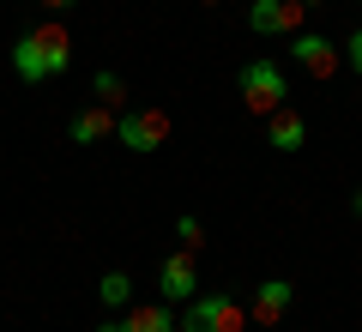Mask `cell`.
Masks as SVG:
<instances>
[{
  "mask_svg": "<svg viewBox=\"0 0 362 332\" xmlns=\"http://www.w3.org/2000/svg\"><path fill=\"white\" fill-rule=\"evenodd\" d=\"M284 42H290V61H296L302 73H314L320 85L344 67V49H338L332 37H320V30H296V37H284Z\"/></svg>",
  "mask_w": 362,
  "mask_h": 332,
  "instance_id": "8992f818",
  "label": "cell"
},
{
  "mask_svg": "<svg viewBox=\"0 0 362 332\" xmlns=\"http://www.w3.org/2000/svg\"><path fill=\"white\" fill-rule=\"evenodd\" d=\"M97 302H103V308H115V314H127V308H133V278H127V272H103V278H97Z\"/></svg>",
  "mask_w": 362,
  "mask_h": 332,
  "instance_id": "7c38bea8",
  "label": "cell"
},
{
  "mask_svg": "<svg viewBox=\"0 0 362 332\" xmlns=\"http://www.w3.org/2000/svg\"><path fill=\"white\" fill-rule=\"evenodd\" d=\"M235 97H242L247 115H272V109H284V103H290V79H284V67L266 61V55L242 61V73H235Z\"/></svg>",
  "mask_w": 362,
  "mask_h": 332,
  "instance_id": "7a4b0ae2",
  "label": "cell"
},
{
  "mask_svg": "<svg viewBox=\"0 0 362 332\" xmlns=\"http://www.w3.org/2000/svg\"><path fill=\"white\" fill-rule=\"evenodd\" d=\"M350 217H362V188H356V193H350Z\"/></svg>",
  "mask_w": 362,
  "mask_h": 332,
  "instance_id": "e0dca14e",
  "label": "cell"
},
{
  "mask_svg": "<svg viewBox=\"0 0 362 332\" xmlns=\"http://www.w3.org/2000/svg\"><path fill=\"white\" fill-rule=\"evenodd\" d=\"M199 6H218V0H199Z\"/></svg>",
  "mask_w": 362,
  "mask_h": 332,
  "instance_id": "ac0fdd59",
  "label": "cell"
},
{
  "mask_svg": "<svg viewBox=\"0 0 362 332\" xmlns=\"http://www.w3.org/2000/svg\"><path fill=\"white\" fill-rule=\"evenodd\" d=\"M175 242H181V248H187V254H194V248H199V242H206V224H199V217H194V212H181V217H175Z\"/></svg>",
  "mask_w": 362,
  "mask_h": 332,
  "instance_id": "5bb4252c",
  "label": "cell"
},
{
  "mask_svg": "<svg viewBox=\"0 0 362 332\" xmlns=\"http://www.w3.org/2000/svg\"><path fill=\"white\" fill-rule=\"evenodd\" d=\"M247 308L230 302L223 290H199L194 302H181V332H242Z\"/></svg>",
  "mask_w": 362,
  "mask_h": 332,
  "instance_id": "277c9868",
  "label": "cell"
},
{
  "mask_svg": "<svg viewBox=\"0 0 362 332\" xmlns=\"http://www.w3.org/2000/svg\"><path fill=\"white\" fill-rule=\"evenodd\" d=\"M90 91H97V103H109V109H127V97H133V91H127V79H121V73H109V67H103L97 79H90Z\"/></svg>",
  "mask_w": 362,
  "mask_h": 332,
  "instance_id": "4fadbf2b",
  "label": "cell"
},
{
  "mask_svg": "<svg viewBox=\"0 0 362 332\" xmlns=\"http://www.w3.org/2000/svg\"><path fill=\"white\" fill-rule=\"evenodd\" d=\"M314 6H320V0H254V6H247V30H254V37H296Z\"/></svg>",
  "mask_w": 362,
  "mask_h": 332,
  "instance_id": "5b68a950",
  "label": "cell"
},
{
  "mask_svg": "<svg viewBox=\"0 0 362 332\" xmlns=\"http://www.w3.org/2000/svg\"><path fill=\"white\" fill-rule=\"evenodd\" d=\"M266 139L290 157V151H302V145H308V121H302L296 109L284 103V109H272V115H266Z\"/></svg>",
  "mask_w": 362,
  "mask_h": 332,
  "instance_id": "8fae6325",
  "label": "cell"
},
{
  "mask_svg": "<svg viewBox=\"0 0 362 332\" xmlns=\"http://www.w3.org/2000/svg\"><path fill=\"white\" fill-rule=\"evenodd\" d=\"M42 6H49V13H66V6H78V0H42Z\"/></svg>",
  "mask_w": 362,
  "mask_h": 332,
  "instance_id": "2e32d148",
  "label": "cell"
},
{
  "mask_svg": "<svg viewBox=\"0 0 362 332\" xmlns=\"http://www.w3.org/2000/svg\"><path fill=\"white\" fill-rule=\"evenodd\" d=\"M344 67L362 79V30H350V37H344Z\"/></svg>",
  "mask_w": 362,
  "mask_h": 332,
  "instance_id": "9a60e30c",
  "label": "cell"
},
{
  "mask_svg": "<svg viewBox=\"0 0 362 332\" xmlns=\"http://www.w3.org/2000/svg\"><path fill=\"white\" fill-rule=\"evenodd\" d=\"M290 302H296V284H290V278L254 284V320H259V326H278V320L290 314Z\"/></svg>",
  "mask_w": 362,
  "mask_h": 332,
  "instance_id": "9c48e42d",
  "label": "cell"
},
{
  "mask_svg": "<svg viewBox=\"0 0 362 332\" xmlns=\"http://www.w3.org/2000/svg\"><path fill=\"white\" fill-rule=\"evenodd\" d=\"M115 115H121V109H109V103H85V109H73V121H66V139H73V145L115 139Z\"/></svg>",
  "mask_w": 362,
  "mask_h": 332,
  "instance_id": "ba28073f",
  "label": "cell"
},
{
  "mask_svg": "<svg viewBox=\"0 0 362 332\" xmlns=\"http://www.w3.org/2000/svg\"><path fill=\"white\" fill-rule=\"evenodd\" d=\"M115 139L127 145L133 157H151L169 145V109H157V103H127L115 115Z\"/></svg>",
  "mask_w": 362,
  "mask_h": 332,
  "instance_id": "3957f363",
  "label": "cell"
},
{
  "mask_svg": "<svg viewBox=\"0 0 362 332\" xmlns=\"http://www.w3.org/2000/svg\"><path fill=\"white\" fill-rule=\"evenodd\" d=\"M157 296H163V302H194L199 296V272H194V254H187V248L157 266Z\"/></svg>",
  "mask_w": 362,
  "mask_h": 332,
  "instance_id": "52a82bcc",
  "label": "cell"
},
{
  "mask_svg": "<svg viewBox=\"0 0 362 332\" xmlns=\"http://www.w3.org/2000/svg\"><path fill=\"white\" fill-rule=\"evenodd\" d=\"M121 332H181V320H175V302H133L127 314H121Z\"/></svg>",
  "mask_w": 362,
  "mask_h": 332,
  "instance_id": "30bf717a",
  "label": "cell"
},
{
  "mask_svg": "<svg viewBox=\"0 0 362 332\" xmlns=\"http://www.w3.org/2000/svg\"><path fill=\"white\" fill-rule=\"evenodd\" d=\"M66 67H73V37H66V25H30L25 37L13 42V73L25 79V85H49Z\"/></svg>",
  "mask_w": 362,
  "mask_h": 332,
  "instance_id": "6da1fadb",
  "label": "cell"
}]
</instances>
